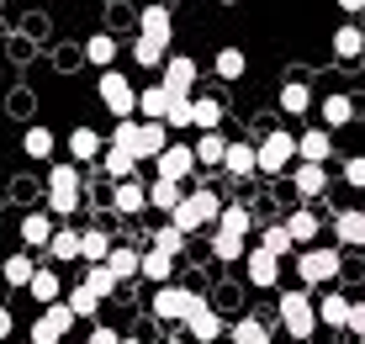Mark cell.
I'll return each instance as SVG.
<instances>
[{"instance_id": "2e32d148", "label": "cell", "mask_w": 365, "mask_h": 344, "mask_svg": "<svg viewBox=\"0 0 365 344\" xmlns=\"http://www.w3.org/2000/svg\"><path fill=\"white\" fill-rule=\"evenodd\" d=\"M334 154V133L329 127H307V133H297V159L302 164H329Z\"/></svg>"}, {"instance_id": "8d00e7d4", "label": "cell", "mask_w": 365, "mask_h": 344, "mask_svg": "<svg viewBox=\"0 0 365 344\" xmlns=\"http://www.w3.org/2000/svg\"><path fill=\"white\" fill-rule=\"evenodd\" d=\"M191 106H196V133H217L222 127V96H191Z\"/></svg>"}, {"instance_id": "7402d4cb", "label": "cell", "mask_w": 365, "mask_h": 344, "mask_svg": "<svg viewBox=\"0 0 365 344\" xmlns=\"http://www.w3.org/2000/svg\"><path fill=\"white\" fill-rule=\"evenodd\" d=\"M334 59H344V64L365 59V27H360V21H344V27L334 32Z\"/></svg>"}, {"instance_id": "e575fe53", "label": "cell", "mask_w": 365, "mask_h": 344, "mask_svg": "<svg viewBox=\"0 0 365 344\" xmlns=\"http://www.w3.org/2000/svg\"><path fill=\"white\" fill-rule=\"evenodd\" d=\"M275 101H281V111H292V117H307L312 111V85L307 80H286Z\"/></svg>"}, {"instance_id": "44dd1931", "label": "cell", "mask_w": 365, "mask_h": 344, "mask_svg": "<svg viewBox=\"0 0 365 344\" xmlns=\"http://www.w3.org/2000/svg\"><path fill=\"white\" fill-rule=\"evenodd\" d=\"M53 233H58L53 212H27V218H21V244H27V249H48Z\"/></svg>"}, {"instance_id": "7a4b0ae2", "label": "cell", "mask_w": 365, "mask_h": 344, "mask_svg": "<svg viewBox=\"0 0 365 344\" xmlns=\"http://www.w3.org/2000/svg\"><path fill=\"white\" fill-rule=\"evenodd\" d=\"M281 323H286V334H292V344H307L312 334H318V297L312 291H281Z\"/></svg>"}, {"instance_id": "9a60e30c", "label": "cell", "mask_w": 365, "mask_h": 344, "mask_svg": "<svg viewBox=\"0 0 365 344\" xmlns=\"http://www.w3.org/2000/svg\"><path fill=\"white\" fill-rule=\"evenodd\" d=\"M222 175H228V181H249V175H259V154H255V143H244V138H228V159H222Z\"/></svg>"}, {"instance_id": "8fae6325", "label": "cell", "mask_w": 365, "mask_h": 344, "mask_svg": "<svg viewBox=\"0 0 365 344\" xmlns=\"http://www.w3.org/2000/svg\"><path fill=\"white\" fill-rule=\"evenodd\" d=\"M154 164H159V181H191L196 175V148L191 143H170Z\"/></svg>"}, {"instance_id": "680465c9", "label": "cell", "mask_w": 365, "mask_h": 344, "mask_svg": "<svg viewBox=\"0 0 365 344\" xmlns=\"http://www.w3.org/2000/svg\"><path fill=\"white\" fill-rule=\"evenodd\" d=\"M165 344H191V339H165Z\"/></svg>"}, {"instance_id": "3957f363", "label": "cell", "mask_w": 365, "mask_h": 344, "mask_svg": "<svg viewBox=\"0 0 365 344\" xmlns=\"http://www.w3.org/2000/svg\"><path fill=\"white\" fill-rule=\"evenodd\" d=\"M339 270H344L339 249H329V244H307V249H297V275H302L307 286H334V281H339Z\"/></svg>"}, {"instance_id": "94428289", "label": "cell", "mask_w": 365, "mask_h": 344, "mask_svg": "<svg viewBox=\"0 0 365 344\" xmlns=\"http://www.w3.org/2000/svg\"><path fill=\"white\" fill-rule=\"evenodd\" d=\"M175 6H185V0H175Z\"/></svg>"}, {"instance_id": "7c38bea8", "label": "cell", "mask_w": 365, "mask_h": 344, "mask_svg": "<svg viewBox=\"0 0 365 344\" xmlns=\"http://www.w3.org/2000/svg\"><path fill=\"white\" fill-rule=\"evenodd\" d=\"M138 37H148V43H165V48H170V37H175V16L165 11V0H159V6H143V11H138Z\"/></svg>"}, {"instance_id": "bcb514c9", "label": "cell", "mask_w": 365, "mask_h": 344, "mask_svg": "<svg viewBox=\"0 0 365 344\" xmlns=\"http://www.w3.org/2000/svg\"><path fill=\"white\" fill-rule=\"evenodd\" d=\"M80 201H85V191H48V212L53 218H80Z\"/></svg>"}, {"instance_id": "9c48e42d", "label": "cell", "mask_w": 365, "mask_h": 344, "mask_svg": "<svg viewBox=\"0 0 365 344\" xmlns=\"http://www.w3.org/2000/svg\"><path fill=\"white\" fill-rule=\"evenodd\" d=\"M222 334H228V323H222V313L207 308V302H201V308L185 318V339H191V344H217Z\"/></svg>"}, {"instance_id": "f1b7e54d", "label": "cell", "mask_w": 365, "mask_h": 344, "mask_svg": "<svg viewBox=\"0 0 365 344\" xmlns=\"http://www.w3.org/2000/svg\"><path fill=\"white\" fill-rule=\"evenodd\" d=\"M111 207H117L122 218H138V212H148V186H143V181H122L117 196H111Z\"/></svg>"}, {"instance_id": "74e56055", "label": "cell", "mask_w": 365, "mask_h": 344, "mask_svg": "<svg viewBox=\"0 0 365 344\" xmlns=\"http://www.w3.org/2000/svg\"><path fill=\"white\" fill-rule=\"evenodd\" d=\"M101 170H106L111 175V181H133V175H138V159L128 154V148H117V143H106V154H101Z\"/></svg>"}, {"instance_id": "1f68e13d", "label": "cell", "mask_w": 365, "mask_h": 344, "mask_svg": "<svg viewBox=\"0 0 365 344\" xmlns=\"http://www.w3.org/2000/svg\"><path fill=\"white\" fill-rule=\"evenodd\" d=\"M117 54H122V48H117V37H111V32H91V37H85V59H91L101 74L117 64Z\"/></svg>"}, {"instance_id": "6da1fadb", "label": "cell", "mask_w": 365, "mask_h": 344, "mask_svg": "<svg viewBox=\"0 0 365 344\" xmlns=\"http://www.w3.org/2000/svg\"><path fill=\"white\" fill-rule=\"evenodd\" d=\"M217 218H222V201H217V191H212V186L185 191V201L170 212V223L180 228L185 238H191V233H201V228H217Z\"/></svg>"}, {"instance_id": "7dc6e473", "label": "cell", "mask_w": 365, "mask_h": 344, "mask_svg": "<svg viewBox=\"0 0 365 344\" xmlns=\"http://www.w3.org/2000/svg\"><path fill=\"white\" fill-rule=\"evenodd\" d=\"M165 59H170L165 43H148V37H138V43H133V64H143V69H165Z\"/></svg>"}, {"instance_id": "f6af8a7d", "label": "cell", "mask_w": 365, "mask_h": 344, "mask_svg": "<svg viewBox=\"0 0 365 344\" xmlns=\"http://www.w3.org/2000/svg\"><path fill=\"white\" fill-rule=\"evenodd\" d=\"M165 127H170V133H185V127H196V106H191V96H175V101H170Z\"/></svg>"}, {"instance_id": "4dcf8cb0", "label": "cell", "mask_w": 365, "mask_h": 344, "mask_svg": "<svg viewBox=\"0 0 365 344\" xmlns=\"http://www.w3.org/2000/svg\"><path fill=\"white\" fill-rule=\"evenodd\" d=\"M32 275H37V260H32V254H11V260H0V281H6V286L27 291Z\"/></svg>"}, {"instance_id": "5b68a950", "label": "cell", "mask_w": 365, "mask_h": 344, "mask_svg": "<svg viewBox=\"0 0 365 344\" xmlns=\"http://www.w3.org/2000/svg\"><path fill=\"white\" fill-rule=\"evenodd\" d=\"M196 308H201V297L191 286H175V281L170 286H154V302H148V313H154L159 323H185Z\"/></svg>"}, {"instance_id": "ee69618b", "label": "cell", "mask_w": 365, "mask_h": 344, "mask_svg": "<svg viewBox=\"0 0 365 344\" xmlns=\"http://www.w3.org/2000/svg\"><path fill=\"white\" fill-rule=\"evenodd\" d=\"M217 228H228V233L249 238V228H255V218H249V207H244V201H222V218H217Z\"/></svg>"}, {"instance_id": "ba28073f", "label": "cell", "mask_w": 365, "mask_h": 344, "mask_svg": "<svg viewBox=\"0 0 365 344\" xmlns=\"http://www.w3.org/2000/svg\"><path fill=\"white\" fill-rule=\"evenodd\" d=\"M69 328H74V308H69V302H53V308H43L32 318V334L27 339L32 344H64Z\"/></svg>"}, {"instance_id": "52a82bcc", "label": "cell", "mask_w": 365, "mask_h": 344, "mask_svg": "<svg viewBox=\"0 0 365 344\" xmlns=\"http://www.w3.org/2000/svg\"><path fill=\"white\" fill-rule=\"evenodd\" d=\"M170 143H175V133L165 122H133V138H128V143H117V148H128V154L143 164V159H159Z\"/></svg>"}, {"instance_id": "816d5d0a", "label": "cell", "mask_w": 365, "mask_h": 344, "mask_svg": "<svg viewBox=\"0 0 365 344\" xmlns=\"http://www.w3.org/2000/svg\"><path fill=\"white\" fill-rule=\"evenodd\" d=\"M344 186L365 191V154H349V159H344Z\"/></svg>"}, {"instance_id": "d6986e66", "label": "cell", "mask_w": 365, "mask_h": 344, "mask_svg": "<svg viewBox=\"0 0 365 344\" xmlns=\"http://www.w3.org/2000/svg\"><path fill=\"white\" fill-rule=\"evenodd\" d=\"M334 244H344V249H365V212H360V207L334 212Z\"/></svg>"}, {"instance_id": "cb8c5ba5", "label": "cell", "mask_w": 365, "mask_h": 344, "mask_svg": "<svg viewBox=\"0 0 365 344\" xmlns=\"http://www.w3.org/2000/svg\"><path fill=\"white\" fill-rule=\"evenodd\" d=\"M286 228H292L297 249H307V244H318V228H323V218H318L312 207H292V212H286Z\"/></svg>"}, {"instance_id": "4fadbf2b", "label": "cell", "mask_w": 365, "mask_h": 344, "mask_svg": "<svg viewBox=\"0 0 365 344\" xmlns=\"http://www.w3.org/2000/svg\"><path fill=\"white\" fill-rule=\"evenodd\" d=\"M244 270H249V286H259V291H270V286H281V260H275L270 249H249V260H244Z\"/></svg>"}, {"instance_id": "5bb4252c", "label": "cell", "mask_w": 365, "mask_h": 344, "mask_svg": "<svg viewBox=\"0 0 365 344\" xmlns=\"http://www.w3.org/2000/svg\"><path fill=\"white\" fill-rule=\"evenodd\" d=\"M207 249H212V260H217V265H244V260H249V238L228 233V228H212V233H207Z\"/></svg>"}, {"instance_id": "60d3db41", "label": "cell", "mask_w": 365, "mask_h": 344, "mask_svg": "<svg viewBox=\"0 0 365 344\" xmlns=\"http://www.w3.org/2000/svg\"><path fill=\"white\" fill-rule=\"evenodd\" d=\"M53 127H43V122H32L27 133H21V148H27V159H53Z\"/></svg>"}, {"instance_id": "6f0895ef", "label": "cell", "mask_w": 365, "mask_h": 344, "mask_svg": "<svg viewBox=\"0 0 365 344\" xmlns=\"http://www.w3.org/2000/svg\"><path fill=\"white\" fill-rule=\"evenodd\" d=\"M122 344H143V339H133V334H122Z\"/></svg>"}, {"instance_id": "484cf974", "label": "cell", "mask_w": 365, "mask_h": 344, "mask_svg": "<svg viewBox=\"0 0 365 344\" xmlns=\"http://www.w3.org/2000/svg\"><path fill=\"white\" fill-rule=\"evenodd\" d=\"M318 323H323V328H344V323H349V297H344L339 286H329V291L318 297Z\"/></svg>"}, {"instance_id": "603a6c76", "label": "cell", "mask_w": 365, "mask_h": 344, "mask_svg": "<svg viewBox=\"0 0 365 344\" xmlns=\"http://www.w3.org/2000/svg\"><path fill=\"white\" fill-rule=\"evenodd\" d=\"M318 117H323L329 133L349 127V122H355V96H323V101H318Z\"/></svg>"}, {"instance_id": "d590c367", "label": "cell", "mask_w": 365, "mask_h": 344, "mask_svg": "<svg viewBox=\"0 0 365 344\" xmlns=\"http://www.w3.org/2000/svg\"><path fill=\"white\" fill-rule=\"evenodd\" d=\"M228 339L233 344H275L265 318H238V323H228Z\"/></svg>"}, {"instance_id": "c3c4849f", "label": "cell", "mask_w": 365, "mask_h": 344, "mask_svg": "<svg viewBox=\"0 0 365 344\" xmlns=\"http://www.w3.org/2000/svg\"><path fill=\"white\" fill-rule=\"evenodd\" d=\"M48 191H85L80 164H53V170H48Z\"/></svg>"}, {"instance_id": "ab89813d", "label": "cell", "mask_w": 365, "mask_h": 344, "mask_svg": "<svg viewBox=\"0 0 365 344\" xmlns=\"http://www.w3.org/2000/svg\"><path fill=\"white\" fill-rule=\"evenodd\" d=\"M170 275H175V254H165V249H154V244H148V249H143V281L170 286Z\"/></svg>"}, {"instance_id": "681fc988", "label": "cell", "mask_w": 365, "mask_h": 344, "mask_svg": "<svg viewBox=\"0 0 365 344\" xmlns=\"http://www.w3.org/2000/svg\"><path fill=\"white\" fill-rule=\"evenodd\" d=\"M64 302H69V308H74V318H91V313L101 308V297H96V291H91V286H80V281H74V286L64 291Z\"/></svg>"}, {"instance_id": "f35d334b", "label": "cell", "mask_w": 365, "mask_h": 344, "mask_svg": "<svg viewBox=\"0 0 365 344\" xmlns=\"http://www.w3.org/2000/svg\"><path fill=\"white\" fill-rule=\"evenodd\" d=\"M259 249H270L275 260H286V254H297V238H292L286 223H265V228H259Z\"/></svg>"}, {"instance_id": "7bdbcfd3", "label": "cell", "mask_w": 365, "mask_h": 344, "mask_svg": "<svg viewBox=\"0 0 365 344\" xmlns=\"http://www.w3.org/2000/svg\"><path fill=\"white\" fill-rule=\"evenodd\" d=\"M80 286H91V291H96V297H101V302H106V297H111V291H117L122 281H117V275H111V265H85V275H80Z\"/></svg>"}, {"instance_id": "277c9868", "label": "cell", "mask_w": 365, "mask_h": 344, "mask_svg": "<svg viewBox=\"0 0 365 344\" xmlns=\"http://www.w3.org/2000/svg\"><path fill=\"white\" fill-rule=\"evenodd\" d=\"M96 96H101V106H106L117 122H133V117H138V91H133L128 74L106 69V74H101V85H96Z\"/></svg>"}, {"instance_id": "83f0119b", "label": "cell", "mask_w": 365, "mask_h": 344, "mask_svg": "<svg viewBox=\"0 0 365 344\" xmlns=\"http://www.w3.org/2000/svg\"><path fill=\"white\" fill-rule=\"evenodd\" d=\"M180 201H185V186L180 181H159V175L148 181V207H154V212H165V218H170Z\"/></svg>"}, {"instance_id": "f5cc1de1", "label": "cell", "mask_w": 365, "mask_h": 344, "mask_svg": "<svg viewBox=\"0 0 365 344\" xmlns=\"http://www.w3.org/2000/svg\"><path fill=\"white\" fill-rule=\"evenodd\" d=\"M344 334L365 339V302H349V323H344Z\"/></svg>"}, {"instance_id": "ffe728a7", "label": "cell", "mask_w": 365, "mask_h": 344, "mask_svg": "<svg viewBox=\"0 0 365 344\" xmlns=\"http://www.w3.org/2000/svg\"><path fill=\"white\" fill-rule=\"evenodd\" d=\"M64 143H69V159H74V164H91V159H101V154H106V138H101L96 127H85V122L74 127V133L64 138Z\"/></svg>"}, {"instance_id": "836d02e7", "label": "cell", "mask_w": 365, "mask_h": 344, "mask_svg": "<svg viewBox=\"0 0 365 344\" xmlns=\"http://www.w3.org/2000/svg\"><path fill=\"white\" fill-rule=\"evenodd\" d=\"M212 74H217V80H244L249 74V54L244 48H217V59H212Z\"/></svg>"}, {"instance_id": "d6a6232c", "label": "cell", "mask_w": 365, "mask_h": 344, "mask_svg": "<svg viewBox=\"0 0 365 344\" xmlns=\"http://www.w3.org/2000/svg\"><path fill=\"white\" fill-rule=\"evenodd\" d=\"M106 265H111V275H117V281H133V275H143V249L117 244V249L106 254Z\"/></svg>"}, {"instance_id": "d4e9b609", "label": "cell", "mask_w": 365, "mask_h": 344, "mask_svg": "<svg viewBox=\"0 0 365 344\" xmlns=\"http://www.w3.org/2000/svg\"><path fill=\"white\" fill-rule=\"evenodd\" d=\"M117 249L106 228H80V265H106V254Z\"/></svg>"}, {"instance_id": "91938a15", "label": "cell", "mask_w": 365, "mask_h": 344, "mask_svg": "<svg viewBox=\"0 0 365 344\" xmlns=\"http://www.w3.org/2000/svg\"><path fill=\"white\" fill-rule=\"evenodd\" d=\"M222 6H238V0H222Z\"/></svg>"}, {"instance_id": "6125c7cd", "label": "cell", "mask_w": 365, "mask_h": 344, "mask_svg": "<svg viewBox=\"0 0 365 344\" xmlns=\"http://www.w3.org/2000/svg\"><path fill=\"white\" fill-rule=\"evenodd\" d=\"M21 344H32V339H21Z\"/></svg>"}, {"instance_id": "b9f144b4", "label": "cell", "mask_w": 365, "mask_h": 344, "mask_svg": "<svg viewBox=\"0 0 365 344\" xmlns=\"http://www.w3.org/2000/svg\"><path fill=\"white\" fill-rule=\"evenodd\" d=\"M48 254H53V260L58 265H69V260H80V228H58V233H53V244H48Z\"/></svg>"}, {"instance_id": "30bf717a", "label": "cell", "mask_w": 365, "mask_h": 344, "mask_svg": "<svg viewBox=\"0 0 365 344\" xmlns=\"http://www.w3.org/2000/svg\"><path fill=\"white\" fill-rule=\"evenodd\" d=\"M196 59H185V54H170L165 59V69H159V85H165V91H175V96H191L196 91Z\"/></svg>"}, {"instance_id": "e0dca14e", "label": "cell", "mask_w": 365, "mask_h": 344, "mask_svg": "<svg viewBox=\"0 0 365 344\" xmlns=\"http://www.w3.org/2000/svg\"><path fill=\"white\" fill-rule=\"evenodd\" d=\"M292 191L302 201H312V196H323V191H329V164H292Z\"/></svg>"}, {"instance_id": "4316f807", "label": "cell", "mask_w": 365, "mask_h": 344, "mask_svg": "<svg viewBox=\"0 0 365 344\" xmlns=\"http://www.w3.org/2000/svg\"><path fill=\"white\" fill-rule=\"evenodd\" d=\"M175 91H165V85H148V91H138V122H165Z\"/></svg>"}, {"instance_id": "f907efd6", "label": "cell", "mask_w": 365, "mask_h": 344, "mask_svg": "<svg viewBox=\"0 0 365 344\" xmlns=\"http://www.w3.org/2000/svg\"><path fill=\"white\" fill-rule=\"evenodd\" d=\"M154 249H165V254L180 260V254H185V233H180L175 223H159V228H154Z\"/></svg>"}, {"instance_id": "9f6ffc18", "label": "cell", "mask_w": 365, "mask_h": 344, "mask_svg": "<svg viewBox=\"0 0 365 344\" xmlns=\"http://www.w3.org/2000/svg\"><path fill=\"white\" fill-rule=\"evenodd\" d=\"M334 6L344 11V16H360V11H365V0H334Z\"/></svg>"}, {"instance_id": "ac0fdd59", "label": "cell", "mask_w": 365, "mask_h": 344, "mask_svg": "<svg viewBox=\"0 0 365 344\" xmlns=\"http://www.w3.org/2000/svg\"><path fill=\"white\" fill-rule=\"evenodd\" d=\"M27 297L37 302V308H53V302H64V275H58L53 265H37V275H32Z\"/></svg>"}, {"instance_id": "8992f818", "label": "cell", "mask_w": 365, "mask_h": 344, "mask_svg": "<svg viewBox=\"0 0 365 344\" xmlns=\"http://www.w3.org/2000/svg\"><path fill=\"white\" fill-rule=\"evenodd\" d=\"M255 154H259V175H292V164H297V138L292 133H265L255 143Z\"/></svg>"}, {"instance_id": "db71d44e", "label": "cell", "mask_w": 365, "mask_h": 344, "mask_svg": "<svg viewBox=\"0 0 365 344\" xmlns=\"http://www.w3.org/2000/svg\"><path fill=\"white\" fill-rule=\"evenodd\" d=\"M85 344H122V334H117V328H91Z\"/></svg>"}, {"instance_id": "f546056e", "label": "cell", "mask_w": 365, "mask_h": 344, "mask_svg": "<svg viewBox=\"0 0 365 344\" xmlns=\"http://www.w3.org/2000/svg\"><path fill=\"white\" fill-rule=\"evenodd\" d=\"M191 148H196L201 170H222V159H228V138H222V133H201Z\"/></svg>"}, {"instance_id": "11a10c76", "label": "cell", "mask_w": 365, "mask_h": 344, "mask_svg": "<svg viewBox=\"0 0 365 344\" xmlns=\"http://www.w3.org/2000/svg\"><path fill=\"white\" fill-rule=\"evenodd\" d=\"M11 334H16V318H11V308H0V344H6Z\"/></svg>"}]
</instances>
